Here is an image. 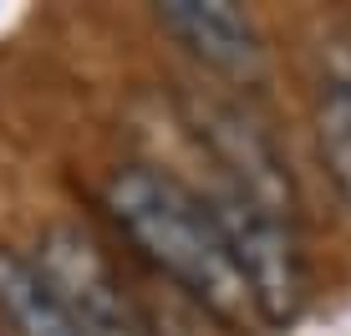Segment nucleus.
I'll return each mask as SVG.
<instances>
[{
  "label": "nucleus",
  "instance_id": "5",
  "mask_svg": "<svg viewBox=\"0 0 351 336\" xmlns=\"http://www.w3.org/2000/svg\"><path fill=\"white\" fill-rule=\"evenodd\" d=\"M153 16L193 62H204L209 71H219L229 82L265 77V41L239 5H229V0H163Z\"/></svg>",
  "mask_w": 351,
  "mask_h": 336
},
{
  "label": "nucleus",
  "instance_id": "7",
  "mask_svg": "<svg viewBox=\"0 0 351 336\" xmlns=\"http://www.w3.org/2000/svg\"><path fill=\"white\" fill-rule=\"evenodd\" d=\"M316 138H321V158L331 173L336 194H341L351 214V77H331L321 87L316 102Z\"/></svg>",
  "mask_w": 351,
  "mask_h": 336
},
{
  "label": "nucleus",
  "instance_id": "6",
  "mask_svg": "<svg viewBox=\"0 0 351 336\" xmlns=\"http://www.w3.org/2000/svg\"><path fill=\"white\" fill-rule=\"evenodd\" d=\"M0 321L16 336H82L36 260L16 250H0Z\"/></svg>",
  "mask_w": 351,
  "mask_h": 336
},
{
  "label": "nucleus",
  "instance_id": "2",
  "mask_svg": "<svg viewBox=\"0 0 351 336\" xmlns=\"http://www.w3.org/2000/svg\"><path fill=\"white\" fill-rule=\"evenodd\" d=\"M204 204H209L229 255H234L250 296H255L260 321L265 326L295 321L300 306H306V255H300L295 214L270 209V204L250 199L245 189L224 184V178L204 194Z\"/></svg>",
  "mask_w": 351,
  "mask_h": 336
},
{
  "label": "nucleus",
  "instance_id": "3",
  "mask_svg": "<svg viewBox=\"0 0 351 336\" xmlns=\"http://www.w3.org/2000/svg\"><path fill=\"white\" fill-rule=\"evenodd\" d=\"M36 270L46 275L82 336H143L112 260L82 224H51L36 239Z\"/></svg>",
  "mask_w": 351,
  "mask_h": 336
},
{
  "label": "nucleus",
  "instance_id": "1",
  "mask_svg": "<svg viewBox=\"0 0 351 336\" xmlns=\"http://www.w3.org/2000/svg\"><path fill=\"white\" fill-rule=\"evenodd\" d=\"M102 209L117 224V235L158 275H168L189 301H199L214 321H224L234 331L260 321L255 296H250L245 275L229 255L204 194H193L189 184H178L163 168L128 163L107 178Z\"/></svg>",
  "mask_w": 351,
  "mask_h": 336
},
{
  "label": "nucleus",
  "instance_id": "4",
  "mask_svg": "<svg viewBox=\"0 0 351 336\" xmlns=\"http://www.w3.org/2000/svg\"><path fill=\"white\" fill-rule=\"evenodd\" d=\"M193 133L199 143L214 153V163H219V178L234 189H245L250 199L270 204V209L280 214H295V184H290V168L280 158V148L270 143L265 128H255L239 107L229 102H193Z\"/></svg>",
  "mask_w": 351,
  "mask_h": 336
}]
</instances>
